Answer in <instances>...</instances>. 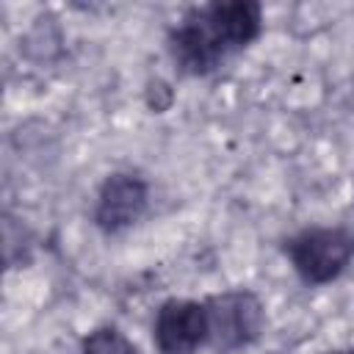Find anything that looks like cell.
I'll list each match as a JSON object with an SVG mask.
<instances>
[{
    "label": "cell",
    "mask_w": 354,
    "mask_h": 354,
    "mask_svg": "<svg viewBox=\"0 0 354 354\" xmlns=\"http://www.w3.org/2000/svg\"><path fill=\"white\" fill-rule=\"evenodd\" d=\"M282 252L301 282L329 285L354 260V235L346 227H304L282 241Z\"/></svg>",
    "instance_id": "6da1fadb"
},
{
    "label": "cell",
    "mask_w": 354,
    "mask_h": 354,
    "mask_svg": "<svg viewBox=\"0 0 354 354\" xmlns=\"http://www.w3.org/2000/svg\"><path fill=\"white\" fill-rule=\"evenodd\" d=\"M202 301L207 313V348L216 354H232L260 340L266 329V307L254 290L232 288Z\"/></svg>",
    "instance_id": "7a4b0ae2"
},
{
    "label": "cell",
    "mask_w": 354,
    "mask_h": 354,
    "mask_svg": "<svg viewBox=\"0 0 354 354\" xmlns=\"http://www.w3.org/2000/svg\"><path fill=\"white\" fill-rule=\"evenodd\" d=\"M149 205V183L136 171H111L94 196L91 221L105 235H119L138 224Z\"/></svg>",
    "instance_id": "3957f363"
},
{
    "label": "cell",
    "mask_w": 354,
    "mask_h": 354,
    "mask_svg": "<svg viewBox=\"0 0 354 354\" xmlns=\"http://www.w3.org/2000/svg\"><path fill=\"white\" fill-rule=\"evenodd\" d=\"M152 340L160 354H196L207 346V313L196 299H166L152 321Z\"/></svg>",
    "instance_id": "277c9868"
},
{
    "label": "cell",
    "mask_w": 354,
    "mask_h": 354,
    "mask_svg": "<svg viewBox=\"0 0 354 354\" xmlns=\"http://www.w3.org/2000/svg\"><path fill=\"white\" fill-rule=\"evenodd\" d=\"M196 11L227 58L232 53L246 50L263 33V6L254 0H230V3L218 0V3L196 6Z\"/></svg>",
    "instance_id": "5b68a950"
},
{
    "label": "cell",
    "mask_w": 354,
    "mask_h": 354,
    "mask_svg": "<svg viewBox=\"0 0 354 354\" xmlns=\"http://www.w3.org/2000/svg\"><path fill=\"white\" fill-rule=\"evenodd\" d=\"M166 50H169V58L174 61V66L180 69V75H188V77L210 75L224 61V53L207 33L196 8L185 11L180 17V22L169 28Z\"/></svg>",
    "instance_id": "8992f818"
},
{
    "label": "cell",
    "mask_w": 354,
    "mask_h": 354,
    "mask_svg": "<svg viewBox=\"0 0 354 354\" xmlns=\"http://www.w3.org/2000/svg\"><path fill=\"white\" fill-rule=\"evenodd\" d=\"M80 354H141V348L119 326L102 324L83 337Z\"/></svg>",
    "instance_id": "52a82bcc"
},
{
    "label": "cell",
    "mask_w": 354,
    "mask_h": 354,
    "mask_svg": "<svg viewBox=\"0 0 354 354\" xmlns=\"http://www.w3.org/2000/svg\"><path fill=\"white\" fill-rule=\"evenodd\" d=\"M329 354H354V346L351 348H340V351H329Z\"/></svg>",
    "instance_id": "ba28073f"
}]
</instances>
